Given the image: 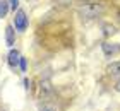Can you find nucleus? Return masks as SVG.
<instances>
[{
    "label": "nucleus",
    "mask_w": 120,
    "mask_h": 111,
    "mask_svg": "<svg viewBox=\"0 0 120 111\" xmlns=\"http://www.w3.org/2000/svg\"><path fill=\"white\" fill-rule=\"evenodd\" d=\"M103 10H105V4L101 0H82L77 5V12L86 19H94L98 17Z\"/></svg>",
    "instance_id": "f257e3e1"
},
{
    "label": "nucleus",
    "mask_w": 120,
    "mask_h": 111,
    "mask_svg": "<svg viewBox=\"0 0 120 111\" xmlns=\"http://www.w3.org/2000/svg\"><path fill=\"white\" fill-rule=\"evenodd\" d=\"M14 24H15V29L17 31H26V27H28V17H26L24 10H17V12H15Z\"/></svg>",
    "instance_id": "f03ea898"
},
{
    "label": "nucleus",
    "mask_w": 120,
    "mask_h": 111,
    "mask_svg": "<svg viewBox=\"0 0 120 111\" xmlns=\"http://www.w3.org/2000/svg\"><path fill=\"white\" fill-rule=\"evenodd\" d=\"M101 48H103V53H105L106 57H110V55H117V53H120V44L103 43V44H101Z\"/></svg>",
    "instance_id": "7ed1b4c3"
},
{
    "label": "nucleus",
    "mask_w": 120,
    "mask_h": 111,
    "mask_svg": "<svg viewBox=\"0 0 120 111\" xmlns=\"http://www.w3.org/2000/svg\"><path fill=\"white\" fill-rule=\"evenodd\" d=\"M21 63V55H19V51L17 50H10V53H9V65L12 67H17Z\"/></svg>",
    "instance_id": "20e7f679"
},
{
    "label": "nucleus",
    "mask_w": 120,
    "mask_h": 111,
    "mask_svg": "<svg viewBox=\"0 0 120 111\" xmlns=\"http://www.w3.org/2000/svg\"><path fill=\"white\" fill-rule=\"evenodd\" d=\"M50 92H52V84L48 80H41L40 82V96L41 97H46Z\"/></svg>",
    "instance_id": "39448f33"
},
{
    "label": "nucleus",
    "mask_w": 120,
    "mask_h": 111,
    "mask_svg": "<svg viewBox=\"0 0 120 111\" xmlns=\"http://www.w3.org/2000/svg\"><path fill=\"white\" fill-rule=\"evenodd\" d=\"M106 72L110 75H115V77H118L120 75V62H113V63H110L106 67Z\"/></svg>",
    "instance_id": "423d86ee"
},
{
    "label": "nucleus",
    "mask_w": 120,
    "mask_h": 111,
    "mask_svg": "<svg viewBox=\"0 0 120 111\" xmlns=\"http://www.w3.org/2000/svg\"><path fill=\"white\" fill-rule=\"evenodd\" d=\"M5 38H7V44L12 46L14 44V27L12 26H7V29H5Z\"/></svg>",
    "instance_id": "0eeeda50"
},
{
    "label": "nucleus",
    "mask_w": 120,
    "mask_h": 111,
    "mask_svg": "<svg viewBox=\"0 0 120 111\" xmlns=\"http://www.w3.org/2000/svg\"><path fill=\"white\" fill-rule=\"evenodd\" d=\"M9 2L7 0H0V17H5V14L9 12Z\"/></svg>",
    "instance_id": "6e6552de"
},
{
    "label": "nucleus",
    "mask_w": 120,
    "mask_h": 111,
    "mask_svg": "<svg viewBox=\"0 0 120 111\" xmlns=\"http://www.w3.org/2000/svg\"><path fill=\"white\" fill-rule=\"evenodd\" d=\"M103 29H105V34H106V36H110V34L115 32V27L110 26V24H105V26H103Z\"/></svg>",
    "instance_id": "1a4fd4ad"
},
{
    "label": "nucleus",
    "mask_w": 120,
    "mask_h": 111,
    "mask_svg": "<svg viewBox=\"0 0 120 111\" xmlns=\"http://www.w3.org/2000/svg\"><path fill=\"white\" fill-rule=\"evenodd\" d=\"M17 5H19V0H10V9L12 10L17 9Z\"/></svg>",
    "instance_id": "9d476101"
},
{
    "label": "nucleus",
    "mask_w": 120,
    "mask_h": 111,
    "mask_svg": "<svg viewBox=\"0 0 120 111\" xmlns=\"http://www.w3.org/2000/svg\"><path fill=\"white\" fill-rule=\"evenodd\" d=\"M21 70H22V72H26V58H21Z\"/></svg>",
    "instance_id": "9b49d317"
},
{
    "label": "nucleus",
    "mask_w": 120,
    "mask_h": 111,
    "mask_svg": "<svg viewBox=\"0 0 120 111\" xmlns=\"http://www.w3.org/2000/svg\"><path fill=\"white\" fill-rule=\"evenodd\" d=\"M41 111H55V108L50 106V104H46V106H43V108H41Z\"/></svg>",
    "instance_id": "f8f14e48"
},
{
    "label": "nucleus",
    "mask_w": 120,
    "mask_h": 111,
    "mask_svg": "<svg viewBox=\"0 0 120 111\" xmlns=\"http://www.w3.org/2000/svg\"><path fill=\"white\" fill-rule=\"evenodd\" d=\"M115 89H117V91H120V80L117 82V86H115Z\"/></svg>",
    "instance_id": "ddd939ff"
}]
</instances>
